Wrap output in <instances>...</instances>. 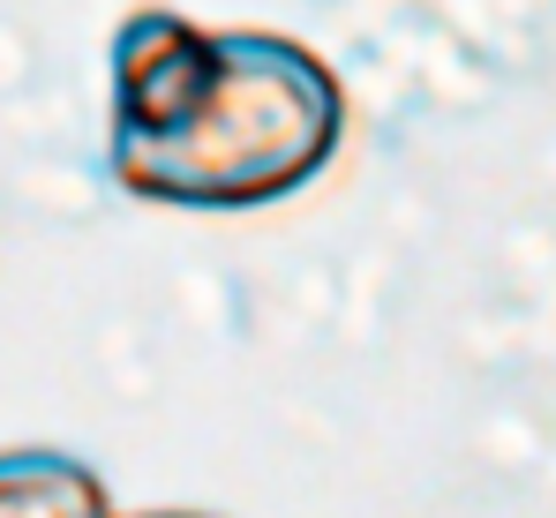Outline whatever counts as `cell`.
Listing matches in <instances>:
<instances>
[{
  "label": "cell",
  "instance_id": "cell-1",
  "mask_svg": "<svg viewBox=\"0 0 556 518\" xmlns=\"http://www.w3.org/2000/svg\"><path fill=\"white\" fill-rule=\"evenodd\" d=\"M346 143V84L286 30H218V84L181 128L105 143V173L166 211H264L301 195Z\"/></svg>",
  "mask_w": 556,
  "mask_h": 518
},
{
  "label": "cell",
  "instance_id": "cell-2",
  "mask_svg": "<svg viewBox=\"0 0 556 518\" xmlns=\"http://www.w3.org/2000/svg\"><path fill=\"white\" fill-rule=\"evenodd\" d=\"M218 84V30L181 8H128L105 53V143H143L181 128Z\"/></svg>",
  "mask_w": 556,
  "mask_h": 518
},
{
  "label": "cell",
  "instance_id": "cell-3",
  "mask_svg": "<svg viewBox=\"0 0 556 518\" xmlns=\"http://www.w3.org/2000/svg\"><path fill=\"white\" fill-rule=\"evenodd\" d=\"M0 518H113V496L84 458L23 443L0 451Z\"/></svg>",
  "mask_w": 556,
  "mask_h": 518
},
{
  "label": "cell",
  "instance_id": "cell-4",
  "mask_svg": "<svg viewBox=\"0 0 556 518\" xmlns=\"http://www.w3.org/2000/svg\"><path fill=\"white\" fill-rule=\"evenodd\" d=\"M143 518H203V511H143Z\"/></svg>",
  "mask_w": 556,
  "mask_h": 518
}]
</instances>
